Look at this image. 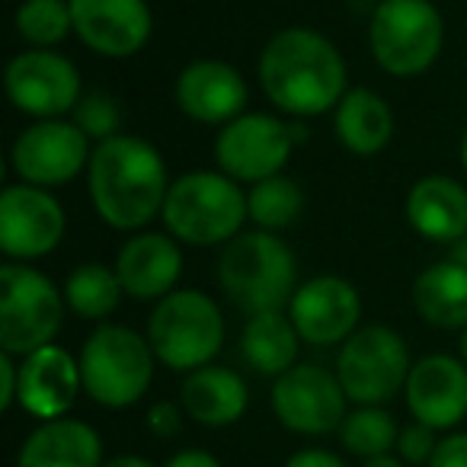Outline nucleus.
Instances as JSON below:
<instances>
[{
  "instance_id": "obj_38",
  "label": "nucleus",
  "mask_w": 467,
  "mask_h": 467,
  "mask_svg": "<svg viewBox=\"0 0 467 467\" xmlns=\"http://www.w3.org/2000/svg\"><path fill=\"white\" fill-rule=\"evenodd\" d=\"M103 467H154L148 458H141V454H119V458H109Z\"/></svg>"
},
{
  "instance_id": "obj_1",
  "label": "nucleus",
  "mask_w": 467,
  "mask_h": 467,
  "mask_svg": "<svg viewBox=\"0 0 467 467\" xmlns=\"http://www.w3.org/2000/svg\"><path fill=\"white\" fill-rule=\"evenodd\" d=\"M346 61L324 33L288 26L260 55V87L266 99L292 119H314L337 109L346 97Z\"/></svg>"
},
{
  "instance_id": "obj_19",
  "label": "nucleus",
  "mask_w": 467,
  "mask_h": 467,
  "mask_svg": "<svg viewBox=\"0 0 467 467\" xmlns=\"http://www.w3.org/2000/svg\"><path fill=\"white\" fill-rule=\"evenodd\" d=\"M84 390L80 378V358H74L61 346H42V349L23 356L20 362V403L36 420H61L74 407L78 394Z\"/></svg>"
},
{
  "instance_id": "obj_30",
  "label": "nucleus",
  "mask_w": 467,
  "mask_h": 467,
  "mask_svg": "<svg viewBox=\"0 0 467 467\" xmlns=\"http://www.w3.org/2000/svg\"><path fill=\"white\" fill-rule=\"evenodd\" d=\"M14 26L33 48H55L74 33L71 0H23L16 7Z\"/></svg>"
},
{
  "instance_id": "obj_25",
  "label": "nucleus",
  "mask_w": 467,
  "mask_h": 467,
  "mask_svg": "<svg viewBox=\"0 0 467 467\" xmlns=\"http://www.w3.org/2000/svg\"><path fill=\"white\" fill-rule=\"evenodd\" d=\"M413 307L429 327L464 330L467 327V269L451 260L426 266L413 282Z\"/></svg>"
},
{
  "instance_id": "obj_27",
  "label": "nucleus",
  "mask_w": 467,
  "mask_h": 467,
  "mask_svg": "<svg viewBox=\"0 0 467 467\" xmlns=\"http://www.w3.org/2000/svg\"><path fill=\"white\" fill-rule=\"evenodd\" d=\"M65 305L84 320H106L119 311L122 305V279H119L116 266H103V263H84V266L71 269L65 279Z\"/></svg>"
},
{
  "instance_id": "obj_21",
  "label": "nucleus",
  "mask_w": 467,
  "mask_h": 467,
  "mask_svg": "<svg viewBox=\"0 0 467 467\" xmlns=\"http://www.w3.org/2000/svg\"><path fill=\"white\" fill-rule=\"evenodd\" d=\"M407 221L422 241L454 244L467 234V189L445 173L422 176L407 192Z\"/></svg>"
},
{
  "instance_id": "obj_42",
  "label": "nucleus",
  "mask_w": 467,
  "mask_h": 467,
  "mask_svg": "<svg viewBox=\"0 0 467 467\" xmlns=\"http://www.w3.org/2000/svg\"><path fill=\"white\" fill-rule=\"evenodd\" d=\"M461 163H464V170H467V131H464V138H461Z\"/></svg>"
},
{
  "instance_id": "obj_41",
  "label": "nucleus",
  "mask_w": 467,
  "mask_h": 467,
  "mask_svg": "<svg viewBox=\"0 0 467 467\" xmlns=\"http://www.w3.org/2000/svg\"><path fill=\"white\" fill-rule=\"evenodd\" d=\"M461 358H464V365H467V327L461 330Z\"/></svg>"
},
{
  "instance_id": "obj_22",
  "label": "nucleus",
  "mask_w": 467,
  "mask_h": 467,
  "mask_svg": "<svg viewBox=\"0 0 467 467\" xmlns=\"http://www.w3.org/2000/svg\"><path fill=\"white\" fill-rule=\"evenodd\" d=\"M103 439L84 420H48L26 435L16 467H103Z\"/></svg>"
},
{
  "instance_id": "obj_6",
  "label": "nucleus",
  "mask_w": 467,
  "mask_h": 467,
  "mask_svg": "<svg viewBox=\"0 0 467 467\" xmlns=\"http://www.w3.org/2000/svg\"><path fill=\"white\" fill-rule=\"evenodd\" d=\"M154 358L148 337L122 324H99L80 349V378L87 397L109 410L131 407L148 394Z\"/></svg>"
},
{
  "instance_id": "obj_40",
  "label": "nucleus",
  "mask_w": 467,
  "mask_h": 467,
  "mask_svg": "<svg viewBox=\"0 0 467 467\" xmlns=\"http://www.w3.org/2000/svg\"><path fill=\"white\" fill-rule=\"evenodd\" d=\"M362 467H407L397 454H378V458H365Z\"/></svg>"
},
{
  "instance_id": "obj_34",
  "label": "nucleus",
  "mask_w": 467,
  "mask_h": 467,
  "mask_svg": "<svg viewBox=\"0 0 467 467\" xmlns=\"http://www.w3.org/2000/svg\"><path fill=\"white\" fill-rule=\"evenodd\" d=\"M426 467H467V432H451L439 439Z\"/></svg>"
},
{
  "instance_id": "obj_32",
  "label": "nucleus",
  "mask_w": 467,
  "mask_h": 467,
  "mask_svg": "<svg viewBox=\"0 0 467 467\" xmlns=\"http://www.w3.org/2000/svg\"><path fill=\"white\" fill-rule=\"evenodd\" d=\"M435 432L439 429H432V426H426V422H420V420H413L410 426H403L400 429V435H397V458L403 461V464H422L426 467L429 464V458L435 454Z\"/></svg>"
},
{
  "instance_id": "obj_18",
  "label": "nucleus",
  "mask_w": 467,
  "mask_h": 467,
  "mask_svg": "<svg viewBox=\"0 0 467 467\" xmlns=\"http://www.w3.org/2000/svg\"><path fill=\"white\" fill-rule=\"evenodd\" d=\"M407 407L413 420L432 429H454L467 416V365L464 358L435 352L413 362L407 378Z\"/></svg>"
},
{
  "instance_id": "obj_24",
  "label": "nucleus",
  "mask_w": 467,
  "mask_h": 467,
  "mask_svg": "<svg viewBox=\"0 0 467 467\" xmlns=\"http://www.w3.org/2000/svg\"><path fill=\"white\" fill-rule=\"evenodd\" d=\"M333 125H337V138L343 141V148L358 157H375L394 138V112H390L388 99L365 87L346 90V97L337 106Z\"/></svg>"
},
{
  "instance_id": "obj_11",
  "label": "nucleus",
  "mask_w": 467,
  "mask_h": 467,
  "mask_svg": "<svg viewBox=\"0 0 467 467\" xmlns=\"http://www.w3.org/2000/svg\"><path fill=\"white\" fill-rule=\"evenodd\" d=\"M90 138L65 119H39L23 129L10 150L14 173L29 186H67L80 170L90 167Z\"/></svg>"
},
{
  "instance_id": "obj_7",
  "label": "nucleus",
  "mask_w": 467,
  "mask_h": 467,
  "mask_svg": "<svg viewBox=\"0 0 467 467\" xmlns=\"http://www.w3.org/2000/svg\"><path fill=\"white\" fill-rule=\"evenodd\" d=\"M445 23L432 0H378L368 23V48L390 78L426 74L441 55Z\"/></svg>"
},
{
  "instance_id": "obj_12",
  "label": "nucleus",
  "mask_w": 467,
  "mask_h": 467,
  "mask_svg": "<svg viewBox=\"0 0 467 467\" xmlns=\"http://www.w3.org/2000/svg\"><path fill=\"white\" fill-rule=\"evenodd\" d=\"M273 413L285 429L298 435H327L343 426L346 397L343 384L324 365H295L273 384Z\"/></svg>"
},
{
  "instance_id": "obj_17",
  "label": "nucleus",
  "mask_w": 467,
  "mask_h": 467,
  "mask_svg": "<svg viewBox=\"0 0 467 467\" xmlns=\"http://www.w3.org/2000/svg\"><path fill=\"white\" fill-rule=\"evenodd\" d=\"M176 106L192 122L202 125H227L244 116L250 99V87L237 67L218 58L192 61L180 71L173 87Z\"/></svg>"
},
{
  "instance_id": "obj_31",
  "label": "nucleus",
  "mask_w": 467,
  "mask_h": 467,
  "mask_svg": "<svg viewBox=\"0 0 467 467\" xmlns=\"http://www.w3.org/2000/svg\"><path fill=\"white\" fill-rule=\"evenodd\" d=\"M71 122L84 131L90 141H109V138L122 135V106L112 93L106 90H90L80 97V103L74 106Z\"/></svg>"
},
{
  "instance_id": "obj_14",
  "label": "nucleus",
  "mask_w": 467,
  "mask_h": 467,
  "mask_svg": "<svg viewBox=\"0 0 467 467\" xmlns=\"http://www.w3.org/2000/svg\"><path fill=\"white\" fill-rule=\"evenodd\" d=\"M67 218L52 189L14 182L0 192V250L10 260H42L61 244Z\"/></svg>"
},
{
  "instance_id": "obj_10",
  "label": "nucleus",
  "mask_w": 467,
  "mask_h": 467,
  "mask_svg": "<svg viewBox=\"0 0 467 467\" xmlns=\"http://www.w3.org/2000/svg\"><path fill=\"white\" fill-rule=\"evenodd\" d=\"M292 125L269 112H244L234 122L221 125L214 138V161L218 170L237 182H263L285 170L292 150Z\"/></svg>"
},
{
  "instance_id": "obj_36",
  "label": "nucleus",
  "mask_w": 467,
  "mask_h": 467,
  "mask_svg": "<svg viewBox=\"0 0 467 467\" xmlns=\"http://www.w3.org/2000/svg\"><path fill=\"white\" fill-rule=\"evenodd\" d=\"M285 467H349L339 454L327 451V448H301L285 461Z\"/></svg>"
},
{
  "instance_id": "obj_2",
  "label": "nucleus",
  "mask_w": 467,
  "mask_h": 467,
  "mask_svg": "<svg viewBox=\"0 0 467 467\" xmlns=\"http://www.w3.org/2000/svg\"><path fill=\"white\" fill-rule=\"evenodd\" d=\"M93 212L116 231H144L170 192V173L161 150L138 135L99 141L87 167Z\"/></svg>"
},
{
  "instance_id": "obj_39",
  "label": "nucleus",
  "mask_w": 467,
  "mask_h": 467,
  "mask_svg": "<svg viewBox=\"0 0 467 467\" xmlns=\"http://www.w3.org/2000/svg\"><path fill=\"white\" fill-rule=\"evenodd\" d=\"M448 260L467 269V234H464V237H458L454 244H448Z\"/></svg>"
},
{
  "instance_id": "obj_23",
  "label": "nucleus",
  "mask_w": 467,
  "mask_h": 467,
  "mask_svg": "<svg viewBox=\"0 0 467 467\" xmlns=\"http://www.w3.org/2000/svg\"><path fill=\"white\" fill-rule=\"evenodd\" d=\"M180 403L186 416L199 426H231L250 407V388L227 365H202L189 371L180 388Z\"/></svg>"
},
{
  "instance_id": "obj_5",
  "label": "nucleus",
  "mask_w": 467,
  "mask_h": 467,
  "mask_svg": "<svg viewBox=\"0 0 467 467\" xmlns=\"http://www.w3.org/2000/svg\"><path fill=\"white\" fill-rule=\"evenodd\" d=\"M148 343L170 371H195L212 365L224 346V314L218 301L199 288H176L157 301L148 317Z\"/></svg>"
},
{
  "instance_id": "obj_33",
  "label": "nucleus",
  "mask_w": 467,
  "mask_h": 467,
  "mask_svg": "<svg viewBox=\"0 0 467 467\" xmlns=\"http://www.w3.org/2000/svg\"><path fill=\"white\" fill-rule=\"evenodd\" d=\"M182 403H173V400H161L144 413V426H148L150 435L157 439H176L182 429Z\"/></svg>"
},
{
  "instance_id": "obj_13",
  "label": "nucleus",
  "mask_w": 467,
  "mask_h": 467,
  "mask_svg": "<svg viewBox=\"0 0 467 467\" xmlns=\"http://www.w3.org/2000/svg\"><path fill=\"white\" fill-rule=\"evenodd\" d=\"M10 103L33 119H61L80 103V71L52 48H26L4 74Z\"/></svg>"
},
{
  "instance_id": "obj_15",
  "label": "nucleus",
  "mask_w": 467,
  "mask_h": 467,
  "mask_svg": "<svg viewBox=\"0 0 467 467\" xmlns=\"http://www.w3.org/2000/svg\"><path fill=\"white\" fill-rule=\"evenodd\" d=\"M288 317L301 339L311 346L346 343L358 330L362 298L356 285L343 275H314L301 282L288 301Z\"/></svg>"
},
{
  "instance_id": "obj_26",
  "label": "nucleus",
  "mask_w": 467,
  "mask_h": 467,
  "mask_svg": "<svg viewBox=\"0 0 467 467\" xmlns=\"http://www.w3.org/2000/svg\"><path fill=\"white\" fill-rule=\"evenodd\" d=\"M301 333L295 330L292 317L282 311H263L247 317V327L241 333V356L254 371L269 378L285 375L298 365Z\"/></svg>"
},
{
  "instance_id": "obj_3",
  "label": "nucleus",
  "mask_w": 467,
  "mask_h": 467,
  "mask_svg": "<svg viewBox=\"0 0 467 467\" xmlns=\"http://www.w3.org/2000/svg\"><path fill=\"white\" fill-rule=\"evenodd\" d=\"M218 282L227 301L247 317L282 311L301 285L298 260L279 234L254 227L224 244L218 256Z\"/></svg>"
},
{
  "instance_id": "obj_16",
  "label": "nucleus",
  "mask_w": 467,
  "mask_h": 467,
  "mask_svg": "<svg viewBox=\"0 0 467 467\" xmlns=\"http://www.w3.org/2000/svg\"><path fill=\"white\" fill-rule=\"evenodd\" d=\"M74 33L103 58H131L154 33L148 0H71Z\"/></svg>"
},
{
  "instance_id": "obj_9",
  "label": "nucleus",
  "mask_w": 467,
  "mask_h": 467,
  "mask_svg": "<svg viewBox=\"0 0 467 467\" xmlns=\"http://www.w3.org/2000/svg\"><path fill=\"white\" fill-rule=\"evenodd\" d=\"M410 349L394 327H358L337 356V378L358 407H381L407 388Z\"/></svg>"
},
{
  "instance_id": "obj_37",
  "label": "nucleus",
  "mask_w": 467,
  "mask_h": 467,
  "mask_svg": "<svg viewBox=\"0 0 467 467\" xmlns=\"http://www.w3.org/2000/svg\"><path fill=\"white\" fill-rule=\"evenodd\" d=\"M163 467H221V461L212 451H202V448H182Z\"/></svg>"
},
{
  "instance_id": "obj_4",
  "label": "nucleus",
  "mask_w": 467,
  "mask_h": 467,
  "mask_svg": "<svg viewBox=\"0 0 467 467\" xmlns=\"http://www.w3.org/2000/svg\"><path fill=\"white\" fill-rule=\"evenodd\" d=\"M163 227L189 247H224L250 221L247 192L227 173L192 170L170 182L163 202Z\"/></svg>"
},
{
  "instance_id": "obj_29",
  "label": "nucleus",
  "mask_w": 467,
  "mask_h": 467,
  "mask_svg": "<svg viewBox=\"0 0 467 467\" xmlns=\"http://www.w3.org/2000/svg\"><path fill=\"white\" fill-rule=\"evenodd\" d=\"M397 435H400V426L381 407H356L352 413H346L343 426H339L343 448L362 461L390 454V448H397Z\"/></svg>"
},
{
  "instance_id": "obj_35",
  "label": "nucleus",
  "mask_w": 467,
  "mask_h": 467,
  "mask_svg": "<svg viewBox=\"0 0 467 467\" xmlns=\"http://www.w3.org/2000/svg\"><path fill=\"white\" fill-rule=\"evenodd\" d=\"M20 397V362L10 352H0V410H14Z\"/></svg>"
},
{
  "instance_id": "obj_20",
  "label": "nucleus",
  "mask_w": 467,
  "mask_h": 467,
  "mask_svg": "<svg viewBox=\"0 0 467 467\" xmlns=\"http://www.w3.org/2000/svg\"><path fill=\"white\" fill-rule=\"evenodd\" d=\"M116 273L125 295L138 301H161L176 292L182 275V250L173 234L138 231L119 247Z\"/></svg>"
},
{
  "instance_id": "obj_28",
  "label": "nucleus",
  "mask_w": 467,
  "mask_h": 467,
  "mask_svg": "<svg viewBox=\"0 0 467 467\" xmlns=\"http://www.w3.org/2000/svg\"><path fill=\"white\" fill-rule=\"evenodd\" d=\"M247 212L260 231H285L305 212V192L292 176L279 173L263 182H254L247 192Z\"/></svg>"
},
{
  "instance_id": "obj_8",
  "label": "nucleus",
  "mask_w": 467,
  "mask_h": 467,
  "mask_svg": "<svg viewBox=\"0 0 467 467\" xmlns=\"http://www.w3.org/2000/svg\"><path fill=\"white\" fill-rule=\"evenodd\" d=\"M65 292L26 263L0 266V349L10 356L52 346L65 320Z\"/></svg>"
}]
</instances>
